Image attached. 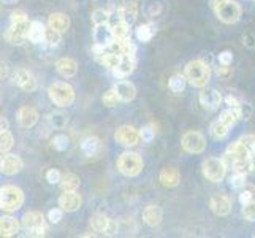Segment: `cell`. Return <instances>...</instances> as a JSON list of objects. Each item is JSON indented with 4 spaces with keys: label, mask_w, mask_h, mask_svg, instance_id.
<instances>
[{
    "label": "cell",
    "mask_w": 255,
    "mask_h": 238,
    "mask_svg": "<svg viewBox=\"0 0 255 238\" xmlns=\"http://www.w3.org/2000/svg\"><path fill=\"white\" fill-rule=\"evenodd\" d=\"M211 6L224 24L238 22L243 13L240 3H236L235 0H211Z\"/></svg>",
    "instance_id": "obj_1"
},
{
    "label": "cell",
    "mask_w": 255,
    "mask_h": 238,
    "mask_svg": "<svg viewBox=\"0 0 255 238\" xmlns=\"http://www.w3.org/2000/svg\"><path fill=\"white\" fill-rule=\"evenodd\" d=\"M186 78L187 81L195 86V87H205L206 83L211 78V70L209 65L205 64L203 60H192V62L187 64L186 67Z\"/></svg>",
    "instance_id": "obj_2"
},
{
    "label": "cell",
    "mask_w": 255,
    "mask_h": 238,
    "mask_svg": "<svg viewBox=\"0 0 255 238\" xmlns=\"http://www.w3.org/2000/svg\"><path fill=\"white\" fill-rule=\"evenodd\" d=\"M24 202V192L16 186H3L0 189V207L3 211L13 213L19 210Z\"/></svg>",
    "instance_id": "obj_3"
},
{
    "label": "cell",
    "mask_w": 255,
    "mask_h": 238,
    "mask_svg": "<svg viewBox=\"0 0 255 238\" xmlns=\"http://www.w3.org/2000/svg\"><path fill=\"white\" fill-rule=\"evenodd\" d=\"M49 99L54 102L57 107H68L75 102V91L73 87L67 83H54L49 86Z\"/></svg>",
    "instance_id": "obj_4"
},
{
    "label": "cell",
    "mask_w": 255,
    "mask_h": 238,
    "mask_svg": "<svg viewBox=\"0 0 255 238\" xmlns=\"http://www.w3.org/2000/svg\"><path fill=\"white\" fill-rule=\"evenodd\" d=\"M118 169L126 176H138L143 170V159L136 153H124L118 159Z\"/></svg>",
    "instance_id": "obj_5"
},
{
    "label": "cell",
    "mask_w": 255,
    "mask_h": 238,
    "mask_svg": "<svg viewBox=\"0 0 255 238\" xmlns=\"http://www.w3.org/2000/svg\"><path fill=\"white\" fill-rule=\"evenodd\" d=\"M201 170H203V175L209 181L213 183H221L225 176L227 172V165L222 159L217 157H208L206 161H203V165H201Z\"/></svg>",
    "instance_id": "obj_6"
},
{
    "label": "cell",
    "mask_w": 255,
    "mask_h": 238,
    "mask_svg": "<svg viewBox=\"0 0 255 238\" xmlns=\"http://www.w3.org/2000/svg\"><path fill=\"white\" fill-rule=\"evenodd\" d=\"M181 143H182V148L190 154H200L206 149V138L201 135L200 132H195V130L186 132V134L182 135Z\"/></svg>",
    "instance_id": "obj_7"
},
{
    "label": "cell",
    "mask_w": 255,
    "mask_h": 238,
    "mask_svg": "<svg viewBox=\"0 0 255 238\" xmlns=\"http://www.w3.org/2000/svg\"><path fill=\"white\" fill-rule=\"evenodd\" d=\"M30 24L32 22H29V21H24L19 24H11V27L5 33L6 40L10 41L11 45H22V43L29 38Z\"/></svg>",
    "instance_id": "obj_8"
},
{
    "label": "cell",
    "mask_w": 255,
    "mask_h": 238,
    "mask_svg": "<svg viewBox=\"0 0 255 238\" xmlns=\"http://www.w3.org/2000/svg\"><path fill=\"white\" fill-rule=\"evenodd\" d=\"M114 138H116V142L122 146H127V148H131V146H136L138 142L141 140V135H139V132L131 127V126H121L116 134H114Z\"/></svg>",
    "instance_id": "obj_9"
},
{
    "label": "cell",
    "mask_w": 255,
    "mask_h": 238,
    "mask_svg": "<svg viewBox=\"0 0 255 238\" xmlns=\"http://www.w3.org/2000/svg\"><path fill=\"white\" fill-rule=\"evenodd\" d=\"M81 196L76 194V191H64L62 196L59 197V207L64 211L72 213V211H76L81 207Z\"/></svg>",
    "instance_id": "obj_10"
},
{
    "label": "cell",
    "mask_w": 255,
    "mask_h": 238,
    "mask_svg": "<svg viewBox=\"0 0 255 238\" xmlns=\"http://www.w3.org/2000/svg\"><path fill=\"white\" fill-rule=\"evenodd\" d=\"M209 207L217 216H228L232 211V200L227 196H222V194H216V196L211 197Z\"/></svg>",
    "instance_id": "obj_11"
},
{
    "label": "cell",
    "mask_w": 255,
    "mask_h": 238,
    "mask_svg": "<svg viewBox=\"0 0 255 238\" xmlns=\"http://www.w3.org/2000/svg\"><path fill=\"white\" fill-rule=\"evenodd\" d=\"M200 105L206 110H216L219 108V105L222 102L221 92H217L216 89H203L198 95Z\"/></svg>",
    "instance_id": "obj_12"
},
{
    "label": "cell",
    "mask_w": 255,
    "mask_h": 238,
    "mask_svg": "<svg viewBox=\"0 0 255 238\" xmlns=\"http://www.w3.org/2000/svg\"><path fill=\"white\" fill-rule=\"evenodd\" d=\"M24 167V162L19 156L14 154H6L2 157V162H0V170L5 175H14L17 172H21Z\"/></svg>",
    "instance_id": "obj_13"
},
{
    "label": "cell",
    "mask_w": 255,
    "mask_h": 238,
    "mask_svg": "<svg viewBox=\"0 0 255 238\" xmlns=\"http://www.w3.org/2000/svg\"><path fill=\"white\" fill-rule=\"evenodd\" d=\"M14 83L25 92H33L37 89V79L27 70H17L14 73Z\"/></svg>",
    "instance_id": "obj_14"
},
{
    "label": "cell",
    "mask_w": 255,
    "mask_h": 238,
    "mask_svg": "<svg viewBox=\"0 0 255 238\" xmlns=\"http://www.w3.org/2000/svg\"><path fill=\"white\" fill-rule=\"evenodd\" d=\"M94 40H95V43H100V45L110 46L111 43L116 40V37H114V32H113V27H111V25H108V22L95 25Z\"/></svg>",
    "instance_id": "obj_15"
},
{
    "label": "cell",
    "mask_w": 255,
    "mask_h": 238,
    "mask_svg": "<svg viewBox=\"0 0 255 238\" xmlns=\"http://www.w3.org/2000/svg\"><path fill=\"white\" fill-rule=\"evenodd\" d=\"M252 154L249 153V149L246 148L240 140L238 142H235V143H232L230 146L227 148V154H225V162L227 164H233L236 159H248V157H251Z\"/></svg>",
    "instance_id": "obj_16"
},
{
    "label": "cell",
    "mask_w": 255,
    "mask_h": 238,
    "mask_svg": "<svg viewBox=\"0 0 255 238\" xmlns=\"http://www.w3.org/2000/svg\"><path fill=\"white\" fill-rule=\"evenodd\" d=\"M114 89H116L121 102L128 103L136 97V87L130 81H119V83H116V86H114Z\"/></svg>",
    "instance_id": "obj_17"
},
{
    "label": "cell",
    "mask_w": 255,
    "mask_h": 238,
    "mask_svg": "<svg viewBox=\"0 0 255 238\" xmlns=\"http://www.w3.org/2000/svg\"><path fill=\"white\" fill-rule=\"evenodd\" d=\"M56 68L60 76L64 78H72L76 75L78 72V64L75 59H70V57H64V59H59L57 64H56Z\"/></svg>",
    "instance_id": "obj_18"
},
{
    "label": "cell",
    "mask_w": 255,
    "mask_h": 238,
    "mask_svg": "<svg viewBox=\"0 0 255 238\" xmlns=\"http://www.w3.org/2000/svg\"><path fill=\"white\" fill-rule=\"evenodd\" d=\"M17 119H19V124L25 129H30L37 124L38 121V113L30 107H22L17 111Z\"/></svg>",
    "instance_id": "obj_19"
},
{
    "label": "cell",
    "mask_w": 255,
    "mask_h": 238,
    "mask_svg": "<svg viewBox=\"0 0 255 238\" xmlns=\"http://www.w3.org/2000/svg\"><path fill=\"white\" fill-rule=\"evenodd\" d=\"M160 183L163 184L165 188H176L181 181V175L178 172V169H173V167H166L160 172L159 176Z\"/></svg>",
    "instance_id": "obj_20"
},
{
    "label": "cell",
    "mask_w": 255,
    "mask_h": 238,
    "mask_svg": "<svg viewBox=\"0 0 255 238\" xmlns=\"http://www.w3.org/2000/svg\"><path fill=\"white\" fill-rule=\"evenodd\" d=\"M135 70V57L133 56H121L119 65L113 70L114 75L118 78H124L128 76L130 73H133Z\"/></svg>",
    "instance_id": "obj_21"
},
{
    "label": "cell",
    "mask_w": 255,
    "mask_h": 238,
    "mask_svg": "<svg viewBox=\"0 0 255 238\" xmlns=\"http://www.w3.org/2000/svg\"><path fill=\"white\" fill-rule=\"evenodd\" d=\"M22 224L25 231H32V229H38L45 226V218L40 211H27L22 218Z\"/></svg>",
    "instance_id": "obj_22"
},
{
    "label": "cell",
    "mask_w": 255,
    "mask_h": 238,
    "mask_svg": "<svg viewBox=\"0 0 255 238\" xmlns=\"http://www.w3.org/2000/svg\"><path fill=\"white\" fill-rule=\"evenodd\" d=\"M143 219H144V223L147 226H151V227L159 226L160 221H162V210H160V207H157V205L146 207L143 210Z\"/></svg>",
    "instance_id": "obj_23"
},
{
    "label": "cell",
    "mask_w": 255,
    "mask_h": 238,
    "mask_svg": "<svg viewBox=\"0 0 255 238\" xmlns=\"http://www.w3.org/2000/svg\"><path fill=\"white\" fill-rule=\"evenodd\" d=\"M19 232V223L11 216H3L0 219V234L2 237H13Z\"/></svg>",
    "instance_id": "obj_24"
},
{
    "label": "cell",
    "mask_w": 255,
    "mask_h": 238,
    "mask_svg": "<svg viewBox=\"0 0 255 238\" xmlns=\"http://www.w3.org/2000/svg\"><path fill=\"white\" fill-rule=\"evenodd\" d=\"M49 27L56 29L59 32H67L70 27V17L64 13H52L48 19Z\"/></svg>",
    "instance_id": "obj_25"
},
{
    "label": "cell",
    "mask_w": 255,
    "mask_h": 238,
    "mask_svg": "<svg viewBox=\"0 0 255 238\" xmlns=\"http://www.w3.org/2000/svg\"><path fill=\"white\" fill-rule=\"evenodd\" d=\"M155 32H157L155 24L149 22V24H141V25H138L136 30H135V35H136L138 41L147 43V41H151V40L154 38Z\"/></svg>",
    "instance_id": "obj_26"
},
{
    "label": "cell",
    "mask_w": 255,
    "mask_h": 238,
    "mask_svg": "<svg viewBox=\"0 0 255 238\" xmlns=\"http://www.w3.org/2000/svg\"><path fill=\"white\" fill-rule=\"evenodd\" d=\"M110 224H111V219L107 218L105 215H94L91 218V229H92L94 232L107 235L108 229H110Z\"/></svg>",
    "instance_id": "obj_27"
},
{
    "label": "cell",
    "mask_w": 255,
    "mask_h": 238,
    "mask_svg": "<svg viewBox=\"0 0 255 238\" xmlns=\"http://www.w3.org/2000/svg\"><path fill=\"white\" fill-rule=\"evenodd\" d=\"M228 132H230V126H227L225 122H222L221 119L214 121L213 124H211V127H209V134H211V137H213L214 140H224V138H227Z\"/></svg>",
    "instance_id": "obj_28"
},
{
    "label": "cell",
    "mask_w": 255,
    "mask_h": 238,
    "mask_svg": "<svg viewBox=\"0 0 255 238\" xmlns=\"http://www.w3.org/2000/svg\"><path fill=\"white\" fill-rule=\"evenodd\" d=\"M46 29L40 21H32L30 24V32H29V40L32 43H41L45 41Z\"/></svg>",
    "instance_id": "obj_29"
},
{
    "label": "cell",
    "mask_w": 255,
    "mask_h": 238,
    "mask_svg": "<svg viewBox=\"0 0 255 238\" xmlns=\"http://www.w3.org/2000/svg\"><path fill=\"white\" fill-rule=\"evenodd\" d=\"M99 149H100V142H99V138H97V137H87V138L83 140V143H81V151H83L87 157L95 156L97 153H99Z\"/></svg>",
    "instance_id": "obj_30"
},
{
    "label": "cell",
    "mask_w": 255,
    "mask_h": 238,
    "mask_svg": "<svg viewBox=\"0 0 255 238\" xmlns=\"http://www.w3.org/2000/svg\"><path fill=\"white\" fill-rule=\"evenodd\" d=\"M221 119L222 122H225L227 126H230V127H233L236 122H238L240 119H241V114H240V110H238V107H235V108H228V110H225V111H222L221 113Z\"/></svg>",
    "instance_id": "obj_31"
},
{
    "label": "cell",
    "mask_w": 255,
    "mask_h": 238,
    "mask_svg": "<svg viewBox=\"0 0 255 238\" xmlns=\"http://www.w3.org/2000/svg\"><path fill=\"white\" fill-rule=\"evenodd\" d=\"M121 14H122V19L128 24H133L138 17V6L135 2H130L127 3L124 8H121Z\"/></svg>",
    "instance_id": "obj_32"
},
{
    "label": "cell",
    "mask_w": 255,
    "mask_h": 238,
    "mask_svg": "<svg viewBox=\"0 0 255 238\" xmlns=\"http://www.w3.org/2000/svg\"><path fill=\"white\" fill-rule=\"evenodd\" d=\"M80 176H76L75 173H67L60 180V188H62V191H76L80 188Z\"/></svg>",
    "instance_id": "obj_33"
},
{
    "label": "cell",
    "mask_w": 255,
    "mask_h": 238,
    "mask_svg": "<svg viewBox=\"0 0 255 238\" xmlns=\"http://www.w3.org/2000/svg\"><path fill=\"white\" fill-rule=\"evenodd\" d=\"M49 124L54 129H64L68 124V116L64 111H52L49 114Z\"/></svg>",
    "instance_id": "obj_34"
},
{
    "label": "cell",
    "mask_w": 255,
    "mask_h": 238,
    "mask_svg": "<svg viewBox=\"0 0 255 238\" xmlns=\"http://www.w3.org/2000/svg\"><path fill=\"white\" fill-rule=\"evenodd\" d=\"M119 60H121V56L119 54H116V52H111L110 49L105 52V54H102L100 57H99V62L102 64V65H105V67H108V68H111V70H114L118 65H119Z\"/></svg>",
    "instance_id": "obj_35"
},
{
    "label": "cell",
    "mask_w": 255,
    "mask_h": 238,
    "mask_svg": "<svg viewBox=\"0 0 255 238\" xmlns=\"http://www.w3.org/2000/svg\"><path fill=\"white\" fill-rule=\"evenodd\" d=\"M130 25L128 22L126 21H119L113 25V32H114V37L118 40H127L130 38Z\"/></svg>",
    "instance_id": "obj_36"
},
{
    "label": "cell",
    "mask_w": 255,
    "mask_h": 238,
    "mask_svg": "<svg viewBox=\"0 0 255 238\" xmlns=\"http://www.w3.org/2000/svg\"><path fill=\"white\" fill-rule=\"evenodd\" d=\"M186 81H187V78L186 75H179V73H176L170 78V81H168V87L176 92V94H179L182 92L184 89H186Z\"/></svg>",
    "instance_id": "obj_37"
},
{
    "label": "cell",
    "mask_w": 255,
    "mask_h": 238,
    "mask_svg": "<svg viewBox=\"0 0 255 238\" xmlns=\"http://www.w3.org/2000/svg\"><path fill=\"white\" fill-rule=\"evenodd\" d=\"M232 167H233L235 172H240V173H244V175L254 172V162H252L251 157H248V159H236V161L232 164Z\"/></svg>",
    "instance_id": "obj_38"
},
{
    "label": "cell",
    "mask_w": 255,
    "mask_h": 238,
    "mask_svg": "<svg viewBox=\"0 0 255 238\" xmlns=\"http://www.w3.org/2000/svg\"><path fill=\"white\" fill-rule=\"evenodd\" d=\"M51 145H52V148L56 149V151H65V149H68V146H70L68 137L64 135V134L54 135V138L51 140Z\"/></svg>",
    "instance_id": "obj_39"
},
{
    "label": "cell",
    "mask_w": 255,
    "mask_h": 238,
    "mask_svg": "<svg viewBox=\"0 0 255 238\" xmlns=\"http://www.w3.org/2000/svg\"><path fill=\"white\" fill-rule=\"evenodd\" d=\"M60 33H62V32H59V30L52 29V27H48L46 29V35H45V41L48 43L49 46H57L59 43H60V40H62Z\"/></svg>",
    "instance_id": "obj_40"
},
{
    "label": "cell",
    "mask_w": 255,
    "mask_h": 238,
    "mask_svg": "<svg viewBox=\"0 0 255 238\" xmlns=\"http://www.w3.org/2000/svg\"><path fill=\"white\" fill-rule=\"evenodd\" d=\"M118 102H119V95H118L116 89H111L108 92H105V95H103V105H105V107L113 108V107H116Z\"/></svg>",
    "instance_id": "obj_41"
},
{
    "label": "cell",
    "mask_w": 255,
    "mask_h": 238,
    "mask_svg": "<svg viewBox=\"0 0 255 238\" xmlns=\"http://www.w3.org/2000/svg\"><path fill=\"white\" fill-rule=\"evenodd\" d=\"M110 21V13L108 11H105L102 10V8H99V10H95L92 13V22L95 25H99V24H107Z\"/></svg>",
    "instance_id": "obj_42"
},
{
    "label": "cell",
    "mask_w": 255,
    "mask_h": 238,
    "mask_svg": "<svg viewBox=\"0 0 255 238\" xmlns=\"http://www.w3.org/2000/svg\"><path fill=\"white\" fill-rule=\"evenodd\" d=\"M11 146H13V135L8 130L2 132V137H0V149H2V154L6 153Z\"/></svg>",
    "instance_id": "obj_43"
},
{
    "label": "cell",
    "mask_w": 255,
    "mask_h": 238,
    "mask_svg": "<svg viewBox=\"0 0 255 238\" xmlns=\"http://www.w3.org/2000/svg\"><path fill=\"white\" fill-rule=\"evenodd\" d=\"M230 186L233 189H241L246 186V175L244 173H240V172H236L232 178H230Z\"/></svg>",
    "instance_id": "obj_44"
},
{
    "label": "cell",
    "mask_w": 255,
    "mask_h": 238,
    "mask_svg": "<svg viewBox=\"0 0 255 238\" xmlns=\"http://www.w3.org/2000/svg\"><path fill=\"white\" fill-rule=\"evenodd\" d=\"M243 216L251 223H255V202L252 200L251 204L243 205Z\"/></svg>",
    "instance_id": "obj_45"
},
{
    "label": "cell",
    "mask_w": 255,
    "mask_h": 238,
    "mask_svg": "<svg viewBox=\"0 0 255 238\" xmlns=\"http://www.w3.org/2000/svg\"><path fill=\"white\" fill-rule=\"evenodd\" d=\"M240 142L249 149V153H251V154H255V135H252V134L243 135V137L240 138Z\"/></svg>",
    "instance_id": "obj_46"
},
{
    "label": "cell",
    "mask_w": 255,
    "mask_h": 238,
    "mask_svg": "<svg viewBox=\"0 0 255 238\" xmlns=\"http://www.w3.org/2000/svg\"><path fill=\"white\" fill-rule=\"evenodd\" d=\"M139 135H141V140L146 143H151L154 137H155V130L152 129V126H144L141 130H139Z\"/></svg>",
    "instance_id": "obj_47"
},
{
    "label": "cell",
    "mask_w": 255,
    "mask_h": 238,
    "mask_svg": "<svg viewBox=\"0 0 255 238\" xmlns=\"http://www.w3.org/2000/svg\"><path fill=\"white\" fill-rule=\"evenodd\" d=\"M62 216H64V210L62 208H52V210H49V213H48V219L52 224L60 223Z\"/></svg>",
    "instance_id": "obj_48"
},
{
    "label": "cell",
    "mask_w": 255,
    "mask_h": 238,
    "mask_svg": "<svg viewBox=\"0 0 255 238\" xmlns=\"http://www.w3.org/2000/svg\"><path fill=\"white\" fill-rule=\"evenodd\" d=\"M60 180H62V176H60L59 170L56 169H49L46 172V181L49 184H60Z\"/></svg>",
    "instance_id": "obj_49"
},
{
    "label": "cell",
    "mask_w": 255,
    "mask_h": 238,
    "mask_svg": "<svg viewBox=\"0 0 255 238\" xmlns=\"http://www.w3.org/2000/svg\"><path fill=\"white\" fill-rule=\"evenodd\" d=\"M233 62V52L232 51H222L221 54H219V64L221 65H232Z\"/></svg>",
    "instance_id": "obj_50"
},
{
    "label": "cell",
    "mask_w": 255,
    "mask_h": 238,
    "mask_svg": "<svg viewBox=\"0 0 255 238\" xmlns=\"http://www.w3.org/2000/svg\"><path fill=\"white\" fill-rule=\"evenodd\" d=\"M238 110H240V114H241V119H244V121H248L252 116V107L249 103H241L238 107Z\"/></svg>",
    "instance_id": "obj_51"
},
{
    "label": "cell",
    "mask_w": 255,
    "mask_h": 238,
    "mask_svg": "<svg viewBox=\"0 0 255 238\" xmlns=\"http://www.w3.org/2000/svg\"><path fill=\"white\" fill-rule=\"evenodd\" d=\"M10 21H11V24H19V22H24V21H29V19H27V16H25L24 11H13Z\"/></svg>",
    "instance_id": "obj_52"
},
{
    "label": "cell",
    "mask_w": 255,
    "mask_h": 238,
    "mask_svg": "<svg viewBox=\"0 0 255 238\" xmlns=\"http://www.w3.org/2000/svg\"><path fill=\"white\" fill-rule=\"evenodd\" d=\"M252 196H254V194H252L251 191H244V192H241V194H240V204H241V205H248V204H251V202H252Z\"/></svg>",
    "instance_id": "obj_53"
},
{
    "label": "cell",
    "mask_w": 255,
    "mask_h": 238,
    "mask_svg": "<svg viewBox=\"0 0 255 238\" xmlns=\"http://www.w3.org/2000/svg\"><path fill=\"white\" fill-rule=\"evenodd\" d=\"M217 75L227 79L228 76H232V67H228V65H222V67H219L217 68Z\"/></svg>",
    "instance_id": "obj_54"
},
{
    "label": "cell",
    "mask_w": 255,
    "mask_h": 238,
    "mask_svg": "<svg viewBox=\"0 0 255 238\" xmlns=\"http://www.w3.org/2000/svg\"><path fill=\"white\" fill-rule=\"evenodd\" d=\"M225 103L228 105V107H232V108H235V107H240L241 105V102L236 99L235 95H227L225 97Z\"/></svg>",
    "instance_id": "obj_55"
},
{
    "label": "cell",
    "mask_w": 255,
    "mask_h": 238,
    "mask_svg": "<svg viewBox=\"0 0 255 238\" xmlns=\"http://www.w3.org/2000/svg\"><path fill=\"white\" fill-rule=\"evenodd\" d=\"M46 232V227L43 226V227H38V229H32V231H27V235L30 237H43Z\"/></svg>",
    "instance_id": "obj_56"
},
{
    "label": "cell",
    "mask_w": 255,
    "mask_h": 238,
    "mask_svg": "<svg viewBox=\"0 0 255 238\" xmlns=\"http://www.w3.org/2000/svg\"><path fill=\"white\" fill-rule=\"evenodd\" d=\"M244 45L249 46V48H255V35L254 33L244 35Z\"/></svg>",
    "instance_id": "obj_57"
},
{
    "label": "cell",
    "mask_w": 255,
    "mask_h": 238,
    "mask_svg": "<svg viewBox=\"0 0 255 238\" xmlns=\"http://www.w3.org/2000/svg\"><path fill=\"white\" fill-rule=\"evenodd\" d=\"M0 130H2V132L8 130V121L5 118H2V122H0Z\"/></svg>",
    "instance_id": "obj_58"
},
{
    "label": "cell",
    "mask_w": 255,
    "mask_h": 238,
    "mask_svg": "<svg viewBox=\"0 0 255 238\" xmlns=\"http://www.w3.org/2000/svg\"><path fill=\"white\" fill-rule=\"evenodd\" d=\"M3 2H5V3H14L16 0H3Z\"/></svg>",
    "instance_id": "obj_59"
}]
</instances>
